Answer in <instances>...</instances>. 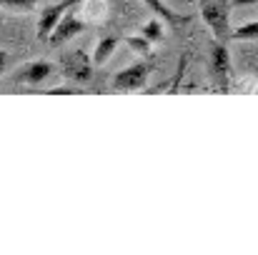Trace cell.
<instances>
[{"label": "cell", "mask_w": 258, "mask_h": 255, "mask_svg": "<svg viewBox=\"0 0 258 255\" xmlns=\"http://www.w3.org/2000/svg\"><path fill=\"white\" fill-rule=\"evenodd\" d=\"M208 78H211V85L216 90H228L231 88V78H233L228 43H221L216 38L208 45Z\"/></svg>", "instance_id": "7a4b0ae2"}, {"label": "cell", "mask_w": 258, "mask_h": 255, "mask_svg": "<svg viewBox=\"0 0 258 255\" xmlns=\"http://www.w3.org/2000/svg\"><path fill=\"white\" fill-rule=\"evenodd\" d=\"M233 40H258V20H251L241 28H233Z\"/></svg>", "instance_id": "7c38bea8"}, {"label": "cell", "mask_w": 258, "mask_h": 255, "mask_svg": "<svg viewBox=\"0 0 258 255\" xmlns=\"http://www.w3.org/2000/svg\"><path fill=\"white\" fill-rule=\"evenodd\" d=\"M123 40H125V45H128V48H131L136 55H151V48H153V43H151V40H148L143 33H141V35H125Z\"/></svg>", "instance_id": "30bf717a"}, {"label": "cell", "mask_w": 258, "mask_h": 255, "mask_svg": "<svg viewBox=\"0 0 258 255\" xmlns=\"http://www.w3.org/2000/svg\"><path fill=\"white\" fill-rule=\"evenodd\" d=\"M151 73H153V63L151 60H138V63H133V65H128V68H123L113 75V90H118V93L141 90V88H146Z\"/></svg>", "instance_id": "3957f363"}, {"label": "cell", "mask_w": 258, "mask_h": 255, "mask_svg": "<svg viewBox=\"0 0 258 255\" xmlns=\"http://www.w3.org/2000/svg\"><path fill=\"white\" fill-rule=\"evenodd\" d=\"M55 65L50 60H30L25 65H20L15 73H13V80L18 85H43L50 75H53Z\"/></svg>", "instance_id": "5b68a950"}, {"label": "cell", "mask_w": 258, "mask_h": 255, "mask_svg": "<svg viewBox=\"0 0 258 255\" xmlns=\"http://www.w3.org/2000/svg\"><path fill=\"white\" fill-rule=\"evenodd\" d=\"M0 8H8L15 13H30L38 8V0H0Z\"/></svg>", "instance_id": "4fadbf2b"}, {"label": "cell", "mask_w": 258, "mask_h": 255, "mask_svg": "<svg viewBox=\"0 0 258 255\" xmlns=\"http://www.w3.org/2000/svg\"><path fill=\"white\" fill-rule=\"evenodd\" d=\"M5 68H8V53H5V50H0V78H3Z\"/></svg>", "instance_id": "5bb4252c"}, {"label": "cell", "mask_w": 258, "mask_h": 255, "mask_svg": "<svg viewBox=\"0 0 258 255\" xmlns=\"http://www.w3.org/2000/svg\"><path fill=\"white\" fill-rule=\"evenodd\" d=\"M198 3H201V15L206 25L211 28L213 38L221 43L233 40V28H231L233 0H198Z\"/></svg>", "instance_id": "6da1fadb"}, {"label": "cell", "mask_w": 258, "mask_h": 255, "mask_svg": "<svg viewBox=\"0 0 258 255\" xmlns=\"http://www.w3.org/2000/svg\"><path fill=\"white\" fill-rule=\"evenodd\" d=\"M141 33H143L151 43H161V40H163V20H161L158 15H156V18H151V20L143 25V30H141Z\"/></svg>", "instance_id": "8fae6325"}, {"label": "cell", "mask_w": 258, "mask_h": 255, "mask_svg": "<svg viewBox=\"0 0 258 255\" xmlns=\"http://www.w3.org/2000/svg\"><path fill=\"white\" fill-rule=\"evenodd\" d=\"M86 30H88V23H83L73 10H68V13L60 18V23L53 28V33H50L48 43H50L53 48H58V45L68 43L71 38H76V35H81V33H86Z\"/></svg>", "instance_id": "52a82bcc"}, {"label": "cell", "mask_w": 258, "mask_h": 255, "mask_svg": "<svg viewBox=\"0 0 258 255\" xmlns=\"http://www.w3.org/2000/svg\"><path fill=\"white\" fill-rule=\"evenodd\" d=\"M60 68H63V75L73 83H88L93 78V60H88L83 50L66 53L60 58Z\"/></svg>", "instance_id": "277c9868"}, {"label": "cell", "mask_w": 258, "mask_h": 255, "mask_svg": "<svg viewBox=\"0 0 258 255\" xmlns=\"http://www.w3.org/2000/svg\"><path fill=\"white\" fill-rule=\"evenodd\" d=\"M146 5H148V10L153 13V15H158L161 20H166L168 25H183V23H188V15H178L175 10H171L163 0H143Z\"/></svg>", "instance_id": "ba28073f"}, {"label": "cell", "mask_w": 258, "mask_h": 255, "mask_svg": "<svg viewBox=\"0 0 258 255\" xmlns=\"http://www.w3.org/2000/svg\"><path fill=\"white\" fill-rule=\"evenodd\" d=\"M118 43H120V38H115V35L100 38L98 45H95V50H93V65H103V63L113 55V50L118 48Z\"/></svg>", "instance_id": "9c48e42d"}, {"label": "cell", "mask_w": 258, "mask_h": 255, "mask_svg": "<svg viewBox=\"0 0 258 255\" xmlns=\"http://www.w3.org/2000/svg\"><path fill=\"white\" fill-rule=\"evenodd\" d=\"M81 3H83V0H60V3L45 8V10L40 13V18H38V40L45 43V40L50 38L53 28L60 23V18H63L68 10H73L76 5H81Z\"/></svg>", "instance_id": "8992f818"}, {"label": "cell", "mask_w": 258, "mask_h": 255, "mask_svg": "<svg viewBox=\"0 0 258 255\" xmlns=\"http://www.w3.org/2000/svg\"><path fill=\"white\" fill-rule=\"evenodd\" d=\"M236 5H258V0H233V8Z\"/></svg>", "instance_id": "9a60e30c"}]
</instances>
